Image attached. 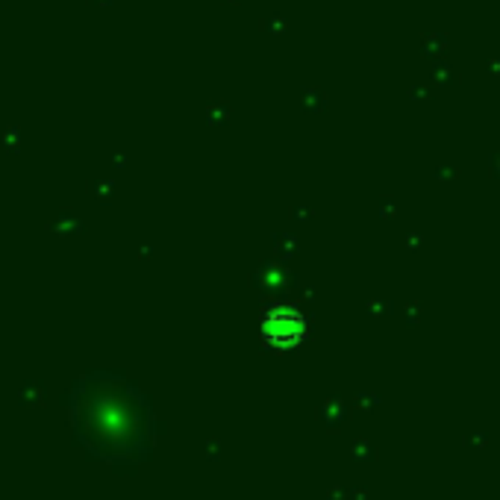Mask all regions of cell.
I'll return each instance as SVG.
<instances>
[{"mask_svg":"<svg viewBox=\"0 0 500 500\" xmlns=\"http://www.w3.org/2000/svg\"><path fill=\"white\" fill-rule=\"evenodd\" d=\"M303 330H306V324H303V315L294 312V309H274V312H268L265 318V335L271 338L274 345L280 347H292L297 345L300 338H303Z\"/></svg>","mask_w":500,"mask_h":500,"instance_id":"7a4b0ae2","label":"cell"},{"mask_svg":"<svg viewBox=\"0 0 500 500\" xmlns=\"http://www.w3.org/2000/svg\"><path fill=\"white\" fill-rule=\"evenodd\" d=\"M74 439L106 462H130L150 448V412L138 391L115 374H88L68 395Z\"/></svg>","mask_w":500,"mask_h":500,"instance_id":"6da1fadb","label":"cell"}]
</instances>
